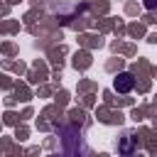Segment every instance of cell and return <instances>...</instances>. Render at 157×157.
Masks as SVG:
<instances>
[{"mask_svg":"<svg viewBox=\"0 0 157 157\" xmlns=\"http://www.w3.org/2000/svg\"><path fill=\"white\" fill-rule=\"evenodd\" d=\"M132 74H128V71H123V74H118V78H115V91H120V93H128L130 88H132Z\"/></svg>","mask_w":157,"mask_h":157,"instance_id":"obj_1","label":"cell"}]
</instances>
